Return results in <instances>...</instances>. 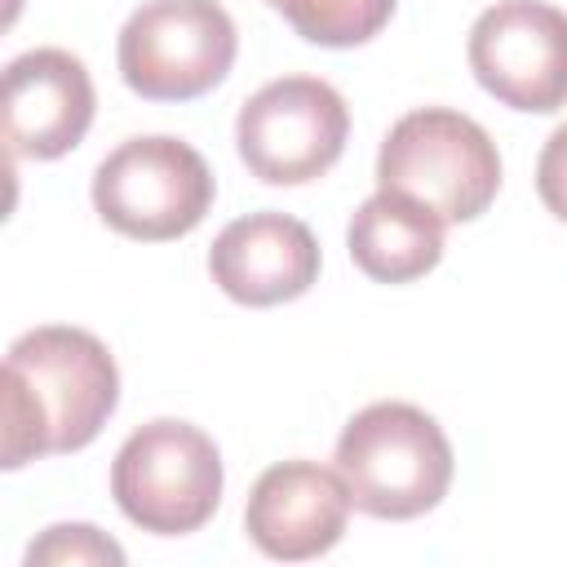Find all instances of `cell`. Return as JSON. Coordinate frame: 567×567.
I'll return each instance as SVG.
<instances>
[{
  "mask_svg": "<svg viewBox=\"0 0 567 567\" xmlns=\"http://www.w3.org/2000/svg\"><path fill=\"white\" fill-rule=\"evenodd\" d=\"M337 474L350 505L372 518H416L452 487V443L443 425L403 399H381L354 412L337 439Z\"/></svg>",
  "mask_w": 567,
  "mask_h": 567,
  "instance_id": "6da1fadb",
  "label": "cell"
},
{
  "mask_svg": "<svg viewBox=\"0 0 567 567\" xmlns=\"http://www.w3.org/2000/svg\"><path fill=\"white\" fill-rule=\"evenodd\" d=\"M377 186L447 221H474L501 190V155L487 128L452 106H416L390 124L377 151Z\"/></svg>",
  "mask_w": 567,
  "mask_h": 567,
  "instance_id": "7a4b0ae2",
  "label": "cell"
},
{
  "mask_svg": "<svg viewBox=\"0 0 567 567\" xmlns=\"http://www.w3.org/2000/svg\"><path fill=\"white\" fill-rule=\"evenodd\" d=\"M221 452L190 421H146L111 461V496L120 514L151 536L199 532L221 505Z\"/></svg>",
  "mask_w": 567,
  "mask_h": 567,
  "instance_id": "3957f363",
  "label": "cell"
},
{
  "mask_svg": "<svg viewBox=\"0 0 567 567\" xmlns=\"http://www.w3.org/2000/svg\"><path fill=\"white\" fill-rule=\"evenodd\" d=\"M217 182L204 155L182 137H128L93 173L97 217L142 244L190 235L213 208Z\"/></svg>",
  "mask_w": 567,
  "mask_h": 567,
  "instance_id": "277c9868",
  "label": "cell"
},
{
  "mask_svg": "<svg viewBox=\"0 0 567 567\" xmlns=\"http://www.w3.org/2000/svg\"><path fill=\"white\" fill-rule=\"evenodd\" d=\"M235 22L217 0H146L115 40L124 84L146 102H190L235 66Z\"/></svg>",
  "mask_w": 567,
  "mask_h": 567,
  "instance_id": "5b68a950",
  "label": "cell"
},
{
  "mask_svg": "<svg viewBox=\"0 0 567 567\" xmlns=\"http://www.w3.org/2000/svg\"><path fill=\"white\" fill-rule=\"evenodd\" d=\"M350 137L346 97L319 75H284L261 84L235 120V146L266 186H301L323 177Z\"/></svg>",
  "mask_w": 567,
  "mask_h": 567,
  "instance_id": "8992f818",
  "label": "cell"
},
{
  "mask_svg": "<svg viewBox=\"0 0 567 567\" xmlns=\"http://www.w3.org/2000/svg\"><path fill=\"white\" fill-rule=\"evenodd\" d=\"M470 71L505 106L549 115L567 97V18L545 0H496L470 27Z\"/></svg>",
  "mask_w": 567,
  "mask_h": 567,
  "instance_id": "52a82bcc",
  "label": "cell"
},
{
  "mask_svg": "<svg viewBox=\"0 0 567 567\" xmlns=\"http://www.w3.org/2000/svg\"><path fill=\"white\" fill-rule=\"evenodd\" d=\"M9 363L35 385L49 416V452L89 447L120 403V368L111 350L71 323H44L9 346Z\"/></svg>",
  "mask_w": 567,
  "mask_h": 567,
  "instance_id": "ba28073f",
  "label": "cell"
},
{
  "mask_svg": "<svg viewBox=\"0 0 567 567\" xmlns=\"http://www.w3.org/2000/svg\"><path fill=\"white\" fill-rule=\"evenodd\" d=\"M97 93L84 62L66 49H27L0 66V146L22 159L75 151L93 124Z\"/></svg>",
  "mask_w": 567,
  "mask_h": 567,
  "instance_id": "9c48e42d",
  "label": "cell"
},
{
  "mask_svg": "<svg viewBox=\"0 0 567 567\" xmlns=\"http://www.w3.org/2000/svg\"><path fill=\"white\" fill-rule=\"evenodd\" d=\"M350 523V492L337 470L319 461L270 465L244 505L248 540L279 563H306L328 554Z\"/></svg>",
  "mask_w": 567,
  "mask_h": 567,
  "instance_id": "30bf717a",
  "label": "cell"
},
{
  "mask_svg": "<svg viewBox=\"0 0 567 567\" xmlns=\"http://www.w3.org/2000/svg\"><path fill=\"white\" fill-rule=\"evenodd\" d=\"M208 275L239 306L297 301L319 279V244L288 213H248L213 239Z\"/></svg>",
  "mask_w": 567,
  "mask_h": 567,
  "instance_id": "8fae6325",
  "label": "cell"
},
{
  "mask_svg": "<svg viewBox=\"0 0 567 567\" xmlns=\"http://www.w3.org/2000/svg\"><path fill=\"white\" fill-rule=\"evenodd\" d=\"M354 266L377 284H412L430 275L443 257V221L421 204L377 190L368 195L346 230Z\"/></svg>",
  "mask_w": 567,
  "mask_h": 567,
  "instance_id": "7c38bea8",
  "label": "cell"
},
{
  "mask_svg": "<svg viewBox=\"0 0 567 567\" xmlns=\"http://www.w3.org/2000/svg\"><path fill=\"white\" fill-rule=\"evenodd\" d=\"M275 9L301 40L323 49H354L390 22L394 0H275Z\"/></svg>",
  "mask_w": 567,
  "mask_h": 567,
  "instance_id": "4fadbf2b",
  "label": "cell"
},
{
  "mask_svg": "<svg viewBox=\"0 0 567 567\" xmlns=\"http://www.w3.org/2000/svg\"><path fill=\"white\" fill-rule=\"evenodd\" d=\"M49 456V416L35 385L13 368L0 363V470H22Z\"/></svg>",
  "mask_w": 567,
  "mask_h": 567,
  "instance_id": "5bb4252c",
  "label": "cell"
},
{
  "mask_svg": "<svg viewBox=\"0 0 567 567\" xmlns=\"http://www.w3.org/2000/svg\"><path fill=\"white\" fill-rule=\"evenodd\" d=\"M27 563H124V549L89 523H58L40 540H31Z\"/></svg>",
  "mask_w": 567,
  "mask_h": 567,
  "instance_id": "9a60e30c",
  "label": "cell"
},
{
  "mask_svg": "<svg viewBox=\"0 0 567 567\" xmlns=\"http://www.w3.org/2000/svg\"><path fill=\"white\" fill-rule=\"evenodd\" d=\"M18 195H22V182H18V164H13V155L0 146V221H9V217H13V208H18Z\"/></svg>",
  "mask_w": 567,
  "mask_h": 567,
  "instance_id": "2e32d148",
  "label": "cell"
},
{
  "mask_svg": "<svg viewBox=\"0 0 567 567\" xmlns=\"http://www.w3.org/2000/svg\"><path fill=\"white\" fill-rule=\"evenodd\" d=\"M22 4H27V0H0V35L22 18Z\"/></svg>",
  "mask_w": 567,
  "mask_h": 567,
  "instance_id": "e0dca14e",
  "label": "cell"
},
{
  "mask_svg": "<svg viewBox=\"0 0 567 567\" xmlns=\"http://www.w3.org/2000/svg\"><path fill=\"white\" fill-rule=\"evenodd\" d=\"M266 4H270V9H275V0H266Z\"/></svg>",
  "mask_w": 567,
  "mask_h": 567,
  "instance_id": "ac0fdd59",
  "label": "cell"
}]
</instances>
